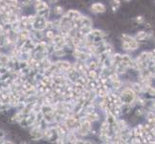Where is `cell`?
Returning <instances> with one entry per match:
<instances>
[{
    "mask_svg": "<svg viewBox=\"0 0 155 144\" xmlns=\"http://www.w3.org/2000/svg\"><path fill=\"white\" fill-rule=\"evenodd\" d=\"M91 11L95 13H103L105 11V7L100 3H96L91 6Z\"/></svg>",
    "mask_w": 155,
    "mask_h": 144,
    "instance_id": "obj_1",
    "label": "cell"
}]
</instances>
